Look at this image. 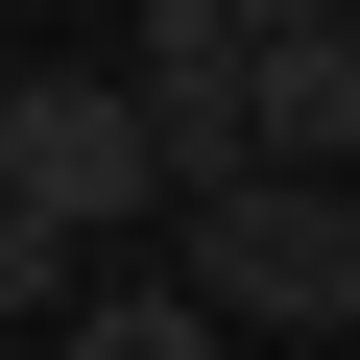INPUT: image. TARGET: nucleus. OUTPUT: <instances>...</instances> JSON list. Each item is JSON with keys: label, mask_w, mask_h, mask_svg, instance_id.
I'll list each match as a JSON object with an SVG mask.
<instances>
[{"label": "nucleus", "mask_w": 360, "mask_h": 360, "mask_svg": "<svg viewBox=\"0 0 360 360\" xmlns=\"http://www.w3.org/2000/svg\"><path fill=\"white\" fill-rule=\"evenodd\" d=\"M120 96H144V168L168 193L264 168V25L240 0H120Z\"/></svg>", "instance_id": "obj_2"}, {"label": "nucleus", "mask_w": 360, "mask_h": 360, "mask_svg": "<svg viewBox=\"0 0 360 360\" xmlns=\"http://www.w3.org/2000/svg\"><path fill=\"white\" fill-rule=\"evenodd\" d=\"M0 193H25L49 240H120V217H168L144 96H120V72H25V96H0Z\"/></svg>", "instance_id": "obj_3"}, {"label": "nucleus", "mask_w": 360, "mask_h": 360, "mask_svg": "<svg viewBox=\"0 0 360 360\" xmlns=\"http://www.w3.org/2000/svg\"><path fill=\"white\" fill-rule=\"evenodd\" d=\"M264 168H360V0L264 25Z\"/></svg>", "instance_id": "obj_4"}, {"label": "nucleus", "mask_w": 360, "mask_h": 360, "mask_svg": "<svg viewBox=\"0 0 360 360\" xmlns=\"http://www.w3.org/2000/svg\"><path fill=\"white\" fill-rule=\"evenodd\" d=\"M0 360H49V336H0Z\"/></svg>", "instance_id": "obj_7"}, {"label": "nucleus", "mask_w": 360, "mask_h": 360, "mask_svg": "<svg viewBox=\"0 0 360 360\" xmlns=\"http://www.w3.org/2000/svg\"><path fill=\"white\" fill-rule=\"evenodd\" d=\"M168 264H193L217 336H360V193L336 168H217V193H168Z\"/></svg>", "instance_id": "obj_1"}, {"label": "nucleus", "mask_w": 360, "mask_h": 360, "mask_svg": "<svg viewBox=\"0 0 360 360\" xmlns=\"http://www.w3.org/2000/svg\"><path fill=\"white\" fill-rule=\"evenodd\" d=\"M49 360H240V336L193 312V264H144V288H96V264H72V312H49Z\"/></svg>", "instance_id": "obj_5"}, {"label": "nucleus", "mask_w": 360, "mask_h": 360, "mask_svg": "<svg viewBox=\"0 0 360 360\" xmlns=\"http://www.w3.org/2000/svg\"><path fill=\"white\" fill-rule=\"evenodd\" d=\"M240 25H336V0H240Z\"/></svg>", "instance_id": "obj_6"}]
</instances>
